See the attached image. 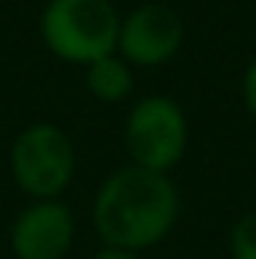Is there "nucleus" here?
<instances>
[{
	"label": "nucleus",
	"mask_w": 256,
	"mask_h": 259,
	"mask_svg": "<svg viewBox=\"0 0 256 259\" xmlns=\"http://www.w3.org/2000/svg\"><path fill=\"white\" fill-rule=\"evenodd\" d=\"M184 46V21L166 3H142L121 18L118 55L130 66L154 69L169 64Z\"/></svg>",
	"instance_id": "nucleus-5"
},
{
	"label": "nucleus",
	"mask_w": 256,
	"mask_h": 259,
	"mask_svg": "<svg viewBox=\"0 0 256 259\" xmlns=\"http://www.w3.org/2000/svg\"><path fill=\"white\" fill-rule=\"evenodd\" d=\"M15 187L33 199H61L75 178V145L58 124L39 121L24 127L9 148Z\"/></svg>",
	"instance_id": "nucleus-3"
},
{
	"label": "nucleus",
	"mask_w": 256,
	"mask_h": 259,
	"mask_svg": "<svg viewBox=\"0 0 256 259\" xmlns=\"http://www.w3.org/2000/svg\"><path fill=\"white\" fill-rule=\"evenodd\" d=\"M241 103H244L247 115L256 121V58L247 64L244 75H241Z\"/></svg>",
	"instance_id": "nucleus-9"
},
{
	"label": "nucleus",
	"mask_w": 256,
	"mask_h": 259,
	"mask_svg": "<svg viewBox=\"0 0 256 259\" xmlns=\"http://www.w3.org/2000/svg\"><path fill=\"white\" fill-rule=\"evenodd\" d=\"M75 241V217L64 199H33L9 229L15 259H64Z\"/></svg>",
	"instance_id": "nucleus-6"
},
{
	"label": "nucleus",
	"mask_w": 256,
	"mask_h": 259,
	"mask_svg": "<svg viewBox=\"0 0 256 259\" xmlns=\"http://www.w3.org/2000/svg\"><path fill=\"white\" fill-rule=\"evenodd\" d=\"M229 256L256 259V211L241 214L229 229Z\"/></svg>",
	"instance_id": "nucleus-8"
},
{
	"label": "nucleus",
	"mask_w": 256,
	"mask_h": 259,
	"mask_svg": "<svg viewBox=\"0 0 256 259\" xmlns=\"http://www.w3.org/2000/svg\"><path fill=\"white\" fill-rule=\"evenodd\" d=\"M133 84H136V75H133V66L118 55H106L100 61L84 66V88L94 100L100 103H124L130 94H133Z\"/></svg>",
	"instance_id": "nucleus-7"
},
{
	"label": "nucleus",
	"mask_w": 256,
	"mask_h": 259,
	"mask_svg": "<svg viewBox=\"0 0 256 259\" xmlns=\"http://www.w3.org/2000/svg\"><path fill=\"white\" fill-rule=\"evenodd\" d=\"M181 196L169 175L142 166L115 169L94 196V229L106 247L148 250L178 223Z\"/></svg>",
	"instance_id": "nucleus-1"
},
{
	"label": "nucleus",
	"mask_w": 256,
	"mask_h": 259,
	"mask_svg": "<svg viewBox=\"0 0 256 259\" xmlns=\"http://www.w3.org/2000/svg\"><path fill=\"white\" fill-rule=\"evenodd\" d=\"M121 18L112 0H49L39 12V39L58 61L84 69L118 52Z\"/></svg>",
	"instance_id": "nucleus-2"
},
{
	"label": "nucleus",
	"mask_w": 256,
	"mask_h": 259,
	"mask_svg": "<svg viewBox=\"0 0 256 259\" xmlns=\"http://www.w3.org/2000/svg\"><path fill=\"white\" fill-rule=\"evenodd\" d=\"M94 259H142V253H136V250H121V247H100Z\"/></svg>",
	"instance_id": "nucleus-10"
},
{
	"label": "nucleus",
	"mask_w": 256,
	"mask_h": 259,
	"mask_svg": "<svg viewBox=\"0 0 256 259\" xmlns=\"http://www.w3.org/2000/svg\"><path fill=\"white\" fill-rule=\"evenodd\" d=\"M190 124L184 109L166 94H148L133 103L124 121V148L133 166L169 175L187 154Z\"/></svg>",
	"instance_id": "nucleus-4"
}]
</instances>
